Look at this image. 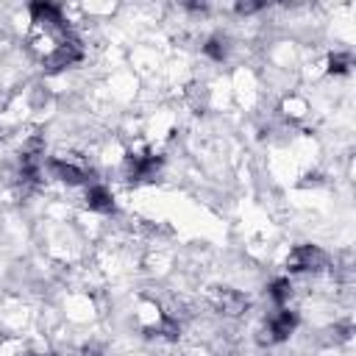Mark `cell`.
I'll return each instance as SVG.
<instances>
[{"instance_id":"1","label":"cell","mask_w":356,"mask_h":356,"mask_svg":"<svg viewBox=\"0 0 356 356\" xmlns=\"http://www.w3.org/2000/svg\"><path fill=\"white\" fill-rule=\"evenodd\" d=\"M286 267H289L292 273H309V270L314 273V270L328 267V256H325V250H320L317 245H298V248L289 253Z\"/></svg>"},{"instance_id":"2","label":"cell","mask_w":356,"mask_h":356,"mask_svg":"<svg viewBox=\"0 0 356 356\" xmlns=\"http://www.w3.org/2000/svg\"><path fill=\"white\" fill-rule=\"evenodd\" d=\"M83 56V50H81V44L75 42V39H61L47 56H44V67L50 70V72H58V70H64V67H70V64H75L78 58Z\"/></svg>"},{"instance_id":"3","label":"cell","mask_w":356,"mask_h":356,"mask_svg":"<svg viewBox=\"0 0 356 356\" xmlns=\"http://www.w3.org/2000/svg\"><path fill=\"white\" fill-rule=\"evenodd\" d=\"M161 167V156H153V153H142V156H131L128 159V178L131 181H153L156 172Z\"/></svg>"},{"instance_id":"4","label":"cell","mask_w":356,"mask_h":356,"mask_svg":"<svg viewBox=\"0 0 356 356\" xmlns=\"http://www.w3.org/2000/svg\"><path fill=\"white\" fill-rule=\"evenodd\" d=\"M47 170L58 178V181H67V184H83L92 172H86V167H81V164H75V161H70V159H64V156H53L50 161H47Z\"/></svg>"},{"instance_id":"5","label":"cell","mask_w":356,"mask_h":356,"mask_svg":"<svg viewBox=\"0 0 356 356\" xmlns=\"http://www.w3.org/2000/svg\"><path fill=\"white\" fill-rule=\"evenodd\" d=\"M295 325H298V314L295 312H286V309H281L273 320H270V325H267V342H284L292 331H295Z\"/></svg>"},{"instance_id":"6","label":"cell","mask_w":356,"mask_h":356,"mask_svg":"<svg viewBox=\"0 0 356 356\" xmlns=\"http://www.w3.org/2000/svg\"><path fill=\"white\" fill-rule=\"evenodd\" d=\"M86 206H89L92 211H100V214H111V211H114V197H111V192H108L106 186H100V184H92V186L86 189Z\"/></svg>"},{"instance_id":"7","label":"cell","mask_w":356,"mask_h":356,"mask_svg":"<svg viewBox=\"0 0 356 356\" xmlns=\"http://www.w3.org/2000/svg\"><path fill=\"white\" fill-rule=\"evenodd\" d=\"M217 309L222 314H242L248 309V298L236 289H222V292H217Z\"/></svg>"},{"instance_id":"8","label":"cell","mask_w":356,"mask_h":356,"mask_svg":"<svg viewBox=\"0 0 356 356\" xmlns=\"http://www.w3.org/2000/svg\"><path fill=\"white\" fill-rule=\"evenodd\" d=\"M28 11H31V17H33L36 22H50V25H61V22H64V19H61V6L47 3V0L31 3Z\"/></svg>"},{"instance_id":"9","label":"cell","mask_w":356,"mask_h":356,"mask_svg":"<svg viewBox=\"0 0 356 356\" xmlns=\"http://www.w3.org/2000/svg\"><path fill=\"white\" fill-rule=\"evenodd\" d=\"M203 53H206L209 58H214V61H222L225 53H228V39H225V36H211V39L203 44Z\"/></svg>"},{"instance_id":"10","label":"cell","mask_w":356,"mask_h":356,"mask_svg":"<svg viewBox=\"0 0 356 356\" xmlns=\"http://www.w3.org/2000/svg\"><path fill=\"white\" fill-rule=\"evenodd\" d=\"M289 292H292V284H289V278H275V281L270 284V298H273L278 306H284V303H286Z\"/></svg>"},{"instance_id":"11","label":"cell","mask_w":356,"mask_h":356,"mask_svg":"<svg viewBox=\"0 0 356 356\" xmlns=\"http://www.w3.org/2000/svg\"><path fill=\"white\" fill-rule=\"evenodd\" d=\"M350 70V53H331L328 56V72L331 75H345Z\"/></svg>"},{"instance_id":"12","label":"cell","mask_w":356,"mask_h":356,"mask_svg":"<svg viewBox=\"0 0 356 356\" xmlns=\"http://www.w3.org/2000/svg\"><path fill=\"white\" fill-rule=\"evenodd\" d=\"M259 8H261V3H239V6H236L239 14H253V11H259Z\"/></svg>"}]
</instances>
